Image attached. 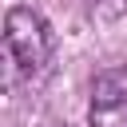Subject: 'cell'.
I'll list each match as a JSON object with an SVG mask.
<instances>
[{
  "instance_id": "cell-1",
  "label": "cell",
  "mask_w": 127,
  "mask_h": 127,
  "mask_svg": "<svg viewBox=\"0 0 127 127\" xmlns=\"http://www.w3.org/2000/svg\"><path fill=\"white\" fill-rule=\"evenodd\" d=\"M4 52H8V64L20 75H28V79L44 75L48 64H52V28H48V20L40 12L24 8V4L8 8L4 12Z\"/></svg>"
},
{
  "instance_id": "cell-3",
  "label": "cell",
  "mask_w": 127,
  "mask_h": 127,
  "mask_svg": "<svg viewBox=\"0 0 127 127\" xmlns=\"http://www.w3.org/2000/svg\"><path fill=\"white\" fill-rule=\"evenodd\" d=\"M87 8L95 16H103V20H115V16L127 12V0H87Z\"/></svg>"
},
{
  "instance_id": "cell-2",
  "label": "cell",
  "mask_w": 127,
  "mask_h": 127,
  "mask_svg": "<svg viewBox=\"0 0 127 127\" xmlns=\"http://www.w3.org/2000/svg\"><path fill=\"white\" fill-rule=\"evenodd\" d=\"M87 123L91 127H127V64H111V67L95 71Z\"/></svg>"
}]
</instances>
